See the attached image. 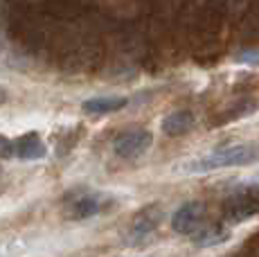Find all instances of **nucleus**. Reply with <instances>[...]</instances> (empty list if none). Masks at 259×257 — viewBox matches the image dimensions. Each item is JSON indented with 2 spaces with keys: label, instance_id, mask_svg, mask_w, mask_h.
<instances>
[{
  "label": "nucleus",
  "instance_id": "f257e3e1",
  "mask_svg": "<svg viewBox=\"0 0 259 257\" xmlns=\"http://www.w3.org/2000/svg\"><path fill=\"white\" fill-rule=\"evenodd\" d=\"M259 160V147L257 145H232L217 149L212 154L192 160L183 165L185 174H205V172L221 169V167H239V165H252Z\"/></svg>",
  "mask_w": 259,
  "mask_h": 257
},
{
  "label": "nucleus",
  "instance_id": "f03ea898",
  "mask_svg": "<svg viewBox=\"0 0 259 257\" xmlns=\"http://www.w3.org/2000/svg\"><path fill=\"white\" fill-rule=\"evenodd\" d=\"M151 145H153L151 133L144 131V128H138V131H128V133H124V136H119L115 140V145H113V149H115V154L119 158L131 160V158L142 156Z\"/></svg>",
  "mask_w": 259,
  "mask_h": 257
},
{
  "label": "nucleus",
  "instance_id": "7ed1b4c3",
  "mask_svg": "<svg viewBox=\"0 0 259 257\" xmlns=\"http://www.w3.org/2000/svg\"><path fill=\"white\" fill-rule=\"evenodd\" d=\"M203 221V205L201 203H185L181 205L171 217V228L178 235H194L201 230Z\"/></svg>",
  "mask_w": 259,
  "mask_h": 257
},
{
  "label": "nucleus",
  "instance_id": "20e7f679",
  "mask_svg": "<svg viewBox=\"0 0 259 257\" xmlns=\"http://www.w3.org/2000/svg\"><path fill=\"white\" fill-rule=\"evenodd\" d=\"M111 203H113V199L106 196V194H97V192L81 194L70 205L72 207V219H88V217H95V215H99V212L108 210Z\"/></svg>",
  "mask_w": 259,
  "mask_h": 257
},
{
  "label": "nucleus",
  "instance_id": "39448f33",
  "mask_svg": "<svg viewBox=\"0 0 259 257\" xmlns=\"http://www.w3.org/2000/svg\"><path fill=\"white\" fill-rule=\"evenodd\" d=\"M14 142H16V156L23 158V160H41L48 154L46 142L41 140V136L36 131L25 133V136L16 138Z\"/></svg>",
  "mask_w": 259,
  "mask_h": 257
},
{
  "label": "nucleus",
  "instance_id": "423d86ee",
  "mask_svg": "<svg viewBox=\"0 0 259 257\" xmlns=\"http://www.w3.org/2000/svg\"><path fill=\"white\" fill-rule=\"evenodd\" d=\"M126 106V97H93L83 102V111L91 115H106Z\"/></svg>",
  "mask_w": 259,
  "mask_h": 257
},
{
  "label": "nucleus",
  "instance_id": "0eeeda50",
  "mask_svg": "<svg viewBox=\"0 0 259 257\" xmlns=\"http://www.w3.org/2000/svg\"><path fill=\"white\" fill-rule=\"evenodd\" d=\"M192 126H194L192 111H176L162 120V133H167V136H183Z\"/></svg>",
  "mask_w": 259,
  "mask_h": 257
},
{
  "label": "nucleus",
  "instance_id": "6e6552de",
  "mask_svg": "<svg viewBox=\"0 0 259 257\" xmlns=\"http://www.w3.org/2000/svg\"><path fill=\"white\" fill-rule=\"evenodd\" d=\"M160 212L158 210H147L142 212V217L136 221V228H133V232H136V237H147L151 230H156L158 221H160Z\"/></svg>",
  "mask_w": 259,
  "mask_h": 257
},
{
  "label": "nucleus",
  "instance_id": "1a4fd4ad",
  "mask_svg": "<svg viewBox=\"0 0 259 257\" xmlns=\"http://www.w3.org/2000/svg\"><path fill=\"white\" fill-rule=\"evenodd\" d=\"M14 156H16V142L0 133V158H14Z\"/></svg>",
  "mask_w": 259,
  "mask_h": 257
},
{
  "label": "nucleus",
  "instance_id": "9d476101",
  "mask_svg": "<svg viewBox=\"0 0 259 257\" xmlns=\"http://www.w3.org/2000/svg\"><path fill=\"white\" fill-rule=\"evenodd\" d=\"M237 63H246V66H259V50H246L237 54Z\"/></svg>",
  "mask_w": 259,
  "mask_h": 257
},
{
  "label": "nucleus",
  "instance_id": "9b49d317",
  "mask_svg": "<svg viewBox=\"0 0 259 257\" xmlns=\"http://www.w3.org/2000/svg\"><path fill=\"white\" fill-rule=\"evenodd\" d=\"M5 102H7V93H5V88L0 86V106H3Z\"/></svg>",
  "mask_w": 259,
  "mask_h": 257
},
{
  "label": "nucleus",
  "instance_id": "f8f14e48",
  "mask_svg": "<svg viewBox=\"0 0 259 257\" xmlns=\"http://www.w3.org/2000/svg\"><path fill=\"white\" fill-rule=\"evenodd\" d=\"M257 179H259V176H257Z\"/></svg>",
  "mask_w": 259,
  "mask_h": 257
}]
</instances>
